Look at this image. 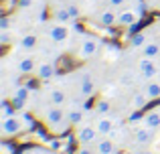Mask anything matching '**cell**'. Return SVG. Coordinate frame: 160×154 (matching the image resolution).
I'll return each instance as SVG.
<instances>
[{
	"mask_svg": "<svg viewBox=\"0 0 160 154\" xmlns=\"http://www.w3.org/2000/svg\"><path fill=\"white\" fill-rule=\"evenodd\" d=\"M126 2H128V0H108V6L120 8V6H126Z\"/></svg>",
	"mask_w": 160,
	"mask_h": 154,
	"instance_id": "cell-27",
	"label": "cell"
},
{
	"mask_svg": "<svg viewBox=\"0 0 160 154\" xmlns=\"http://www.w3.org/2000/svg\"><path fill=\"white\" fill-rule=\"evenodd\" d=\"M136 22H138V14L132 8H126V10H122L120 14H118V24H120V27L132 28V27H136Z\"/></svg>",
	"mask_w": 160,
	"mask_h": 154,
	"instance_id": "cell-8",
	"label": "cell"
},
{
	"mask_svg": "<svg viewBox=\"0 0 160 154\" xmlns=\"http://www.w3.org/2000/svg\"><path fill=\"white\" fill-rule=\"evenodd\" d=\"M142 126L150 128V130L160 128V110H150L148 114L142 116Z\"/></svg>",
	"mask_w": 160,
	"mask_h": 154,
	"instance_id": "cell-12",
	"label": "cell"
},
{
	"mask_svg": "<svg viewBox=\"0 0 160 154\" xmlns=\"http://www.w3.org/2000/svg\"><path fill=\"white\" fill-rule=\"evenodd\" d=\"M109 110H112V103H109L108 99H99V102L95 103V114L98 116H106Z\"/></svg>",
	"mask_w": 160,
	"mask_h": 154,
	"instance_id": "cell-24",
	"label": "cell"
},
{
	"mask_svg": "<svg viewBox=\"0 0 160 154\" xmlns=\"http://www.w3.org/2000/svg\"><path fill=\"white\" fill-rule=\"evenodd\" d=\"M154 140V130H150V128L142 126L138 128L136 132H134V142L140 144V146H146V144H150Z\"/></svg>",
	"mask_w": 160,
	"mask_h": 154,
	"instance_id": "cell-9",
	"label": "cell"
},
{
	"mask_svg": "<svg viewBox=\"0 0 160 154\" xmlns=\"http://www.w3.org/2000/svg\"><path fill=\"white\" fill-rule=\"evenodd\" d=\"M8 27H10L8 16H2V18H0V31H8Z\"/></svg>",
	"mask_w": 160,
	"mask_h": 154,
	"instance_id": "cell-30",
	"label": "cell"
},
{
	"mask_svg": "<svg viewBox=\"0 0 160 154\" xmlns=\"http://www.w3.org/2000/svg\"><path fill=\"white\" fill-rule=\"evenodd\" d=\"M142 55L156 59V57L160 55V45L156 43V41H146V45L142 47Z\"/></svg>",
	"mask_w": 160,
	"mask_h": 154,
	"instance_id": "cell-19",
	"label": "cell"
},
{
	"mask_svg": "<svg viewBox=\"0 0 160 154\" xmlns=\"http://www.w3.org/2000/svg\"><path fill=\"white\" fill-rule=\"evenodd\" d=\"M20 120H22V126H24V130H32V128H35V120H32L31 116L22 114V116H20Z\"/></svg>",
	"mask_w": 160,
	"mask_h": 154,
	"instance_id": "cell-26",
	"label": "cell"
},
{
	"mask_svg": "<svg viewBox=\"0 0 160 154\" xmlns=\"http://www.w3.org/2000/svg\"><path fill=\"white\" fill-rule=\"evenodd\" d=\"M32 4V0H18V8H28Z\"/></svg>",
	"mask_w": 160,
	"mask_h": 154,
	"instance_id": "cell-33",
	"label": "cell"
},
{
	"mask_svg": "<svg viewBox=\"0 0 160 154\" xmlns=\"http://www.w3.org/2000/svg\"><path fill=\"white\" fill-rule=\"evenodd\" d=\"M20 132H24V126H22V120H20V116H10V118H4L2 120V136H6V138H12V136L20 134Z\"/></svg>",
	"mask_w": 160,
	"mask_h": 154,
	"instance_id": "cell-4",
	"label": "cell"
},
{
	"mask_svg": "<svg viewBox=\"0 0 160 154\" xmlns=\"http://www.w3.org/2000/svg\"><path fill=\"white\" fill-rule=\"evenodd\" d=\"M98 49H99V41L95 39V37H89V39H85L83 45L79 47L77 57L79 59H89V57H93L95 53H98Z\"/></svg>",
	"mask_w": 160,
	"mask_h": 154,
	"instance_id": "cell-5",
	"label": "cell"
},
{
	"mask_svg": "<svg viewBox=\"0 0 160 154\" xmlns=\"http://www.w3.org/2000/svg\"><path fill=\"white\" fill-rule=\"evenodd\" d=\"M0 43H2V45L10 43V32H8V31H0Z\"/></svg>",
	"mask_w": 160,
	"mask_h": 154,
	"instance_id": "cell-28",
	"label": "cell"
},
{
	"mask_svg": "<svg viewBox=\"0 0 160 154\" xmlns=\"http://www.w3.org/2000/svg\"><path fill=\"white\" fill-rule=\"evenodd\" d=\"M55 154H59V152H55Z\"/></svg>",
	"mask_w": 160,
	"mask_h": 154,
	"instance_id": "cell-35",
	"label": "cell"
},
{
	"mask_svg": "<svg viewBox=\"0 0 160 154\" xmlns=\"http://www.w3.org/2000/svg\"><path fill=\"white\" fill-rule=\"evenodd\" d=\"M130 45L142 49L146 45V32H136V35H132V37H130Z\"/></svg>",
	"mask_w": 160,
	"mask_h": 154,
	"instance_id": "cell-23",
	"label": "cell"
},
{
	"mask_svg": "<svg viewBox=\"0 0 160 154\" xmlns=\"http://www.w3.org/2000/svg\"><path fill=\"white\" fill-rule=\"evenodd\" d=\"M45 32H47V37L53 41V43H63V41H67V37H69V32H67L65 27H61V24H51V27L45 28Z\"/></svg>",
	"mask_w": 160,
	"mask_h": 154,
	"instance_id": "cell-7",
	"label": "cell"
},
{
	"mask_svg": "<svg viewBox=\"0 0 160 154\" xmlns=\"http://www.w3.org/2000/svg\"><path fill=\"white\" fill-rule=\"evenodd\" d=\"M43 122L47 124V128L51 132H55V134H63V132L71 126L69 118H67L65 112H63V106H53V103L49 106V110L45 112Z\"/></svg>",
	"mask_w": 160,
	"mask_h": 154,
	"instance_id": "cell-1",
	"label": "cell"
},
{
	"mask_svg": "<svg viewBox=\"0 0 160 154\" xmlns=\"http://www.w3.org/2000/svg\"><path fill=\"white\" fill-rule=\"evenodd\" d=\"M75 154H95V150H91V148H87V146H81Z\"/></svg>",
	"mask_w": 160,
	"mask_h": 154,
	"instance_id": "cell-31",
	"label": "cell"
},
{
	"mask_svg": "<svg viewBox=\"0 0 160 154\" xmlns=\"http://www.w3.org/2000/svg\"><path fill=\"white\" fill-rule=\"evenodd\" d=\"M67 118H69L71 126H79V124H81V120H83V112L81 110H71L69 114H67Z\"/></svg>",
	"mask_w": 160,
	"mask_h": 154,
	"instance_id": "cell-25",
	"label": "cell"
},
{
	"mask_svg": "<svg viewBox=\"0 0 160 154\" xmlns=\"http://www.w3.org/2000/svg\"><path fill=\"white\" fill-rule=\"evenodd\" d=\"M35 75L39 81H49V79H53L57 75V65L55 63H49V61H43V63L37 65V71Z\"/></svg>",
	"mask_w": 160,
	"mask_h": 154,
	"instance_id": "cell-6",
	"label": "cell"
},
{
	"mask_svg": "<svg viewBox=\"0 0 160 154\" xmlns=\"http://www.w3.org/2000/svg\"><path fill=\"white\" fill-rule=\"evenodd\" d=\"M144 93L148 95L150 102H152V99H158L160 97V81H152V79H150L144 85Z\"/></svg>",
	"mask_w": 160,
	"mask_h": 154,
	"instance_id": "cell-18",
	"label": "cell"
},
{
	"mask_svg": "<svg viewBox=\"0 0 160 154\" xmlns=\"http://www.w3.org/2000/svg\"><path fill=\"white\" fill-rule=\"evenodd\" d=\"M95 154H116V144H113V140H109L108 136H103L102 140H98L95 142Z\"/></svg>",
	"mask_w": 160,
	"mask_h": 154,
	"instance_id": "cell-13",
	"label": "cell"
},
{
	"mask_svg": "<svg viewBox=\"0 0 160 154\" xmlns=\"http://www.w3.org/2000/svg\"><path fill=\"white\" fill-rule=\"evenodd\" d=\"M138 120H142V116H140V110H134L132 114L128 116V122L132 124V122H138Z\"/></svg>",
	"mask_w": 160,
	"mask_h": 154,
	"instance_id": "cell-29",
	"label": "cell"
},
{
	"mask_svg": "<svg viewBox=\"0 0 160 154\" xmlns=\"http://www.w3.org/2000/svg\"><path fill=\"white\" fill-rule=\"evenodd\" d=\"M93 126L98 128L99 136H109V134L113 132V120H112V118H108V116H99V118L95 120Z\"/></svg>",
	"mask_w": 160,
	"mask_h": 154,
	"instance_id": "cell-10",
	"label": "cell"
},
{
	"mask_svg": "<svg viewBox=\"0 0 160 154\" xmlns=\"http://www.w3.org/2000/svg\"><path fill=\"white\" fill-rule=\"evenodd\" d=\"M136 67H138L140 77L146 79V81H150V79H154L156 75H160V63H158V59H152V57L142 55L140 59H138Z\"/></svg>",
	"mask_w": 160,
	"mask_h": 154,
	"instance_id": "cell-2",
	"label": "cell"
},
{
	"mask_svg": "<svg viewBox=\"0 0 160 154\" xmlns=\"http://www.w3.org/2000/svg\"><path fill=\"white\" fill-rule=\"evenodd\" d=\"M18 47L24 49V51H32V49L37 47V37L35 35H24V37H20Z\"/></svg>",
	"mask_w": 160,
	"mask_h": 154,
	"instance_id": "cell-21",
	"label": "cell"
},
{
	"mask_svg": "<svg viewBox=\"0 0 160 154\" xmlns=\"http://www.w3.org/2000/svg\"><path fill=\"white\" fill-rule=\"evenodd\" d=\"M67 8H69V12L73 14V18H77V16H79V8H77V6H73V4H69Z\"/></svg>",
	"mask_w": 160,
	"mask_h": 154,
	"instance_id": "cell-32",
	"label": "cell"
},
{
	"mask_svg": "<svg viewBox=\"0 0 160 154\" xmlns=\"http://www.w3.org/2000/svg\"><path fill=\"white\" fill-rule=\"evenodd\" d=\"M95 91H98V87H95V83L91 79H81V83H79V95H81V99H89Z\"/></svg>",
	"mask_w": 160,
	"mask_h": 154,
	"instance_id": "cell-15",
	"label": "cell"
},
{
	"mask_svg": "<svg viewBox=\"0 0 160 154\" xmlns=\"http://www.w3.org/2000/svg\"><path fill=\"white\" fill-rule=\"evenodd\" d=\"M16 71H18L20 75H28V73L37 71V65L31 57H22V59L16 61Z\"/></svg>",
	"mask_w": 160,
	"mask_h": 154,
	"instance_id": "cell-14",
	"label": "cell"
},
{
	"mask_svg": "<svg viewBox=\"0 0 160 154\" xmlns=\"http://www.w3.org/2000/svg\"><path fill=\"white\" fill-rule=\"evenodd\" d=\"M98 128L95 126H89V124H83L75 130V142L79 146H89V144H95L98 142Z\"/></svg>",
	"mask_w": 160,
	"mask_h": 154,
	"instance_id": "cell-3",
	"label": "cell"
},
{
	"mask_svg": "<svg viewBox=\"0 0 160 154\" xmlns=\"http://www.w3.org/2000/svg\"><path fill=\"white\" fill-rule=\"evenodd\" d=\"M53 20H55V22H59V24H61V22H71V20H75L73 18V14H71V12H69V8H67V6H63V8H55V10H53Z\"/></svg>",
	"mask_w": 160,
	"mask_h": 154,
	"instance_id": "cell-17",
	"label": "cell"
},
{
	"mask_svg": "<svg viewBox=\"0 0 160 154\" xmlns=\"http://www.w3.org/2000/svg\"><path fill=\"white\" fill-rule=\"evenodd\" d=\"M65 102H67V93L61 87H51V89H49V103H53V106H63Z\"/></svg>",
	"mask_w": 160,
	"mask_h": 154,
	"instance_id": "cell-16",
	"label": "cell"
},
{
	"mask_svg": "<svg viewBox=\"0 0 160 154\" xmlns=\"http://www.w3.org/2000/svg\"><path fill=\"white\" fill-rule=\"evenodd\" d=\"M113 10L116 8H106V10H102L98 14V22L102 27H113V24H118V14Z\"/></svg>",
	"mask_w": 160,
	"mask_h": 154,
	"instance_id": "cell-11",
	"label": "cell"
},
{
	"mask_svg": "<svg viewBox=\"0 0 160 154\" xmlns=\"http://www.w3.org/2000/svg\"><path fill=\"white\" fill-rule=\"evenodd\" d=\"M156 59H158V63H160V55H158V57H156Z\"/></svg>",
	"mask_w": 160,
	"mask_h": 154,
	"instance_id": "cell-34",
	"label": "cell"
},
{
	"mask_svg": "<svg viewBox=\"0 0 160 154\" xmlns=\"http://www.w3.org/2000/svg\"><path fill=\"white\" fill-rule=\"evenodd\" d=\"M28 95H31V87L28 85H18L12 93V99H20V102H27Z\"/></svg>",
	"mask_w": 160,
	"mask_h": 154,
	"instance_id": "cell-22",
	"label": "cell"
},
{
	"mask_svg": "<svg viewBox=\"0 0 160 154\" xmlns=\"http://www.w3.org/2000/svg\"><path fill=\"white\" fill-rule=\"evenodd\" d=\"M148 102L150 99H148V95H146L144 91H136V93L132 95V107L134 110H144Z\"/></svg>",
	"mask_w": 160,
	"mask_h": 154,
	"instance_id": "cell-20",
	"label": "cell"
}]
</instances>
